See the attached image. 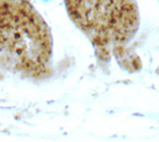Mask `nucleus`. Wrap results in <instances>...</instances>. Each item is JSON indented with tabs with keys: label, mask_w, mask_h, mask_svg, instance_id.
Masks as SVG:
<instances>
[{
	"label": "nucleus",
	"mask_w": 159,
	"mask_h": 142,
	"mask_svg": "<svg viewBox=\"0 0 159 142\" xmlns=\"http://www.w3.org/2000/svg\"><path fill=\"white\" fill-rule=\"evenodd\" d=\"M70 19L89 38L98 58L120 57L136 34L140 16L135 0H64Z\"/></svg>",
	"instance_id": "f257e3e1"
},
{
	"label": "nucleus",
	"mask_w": 159,
	"mask_h": 142,
	"mask_svg": "<svg viewBox=\"0 0 159 142\" xmlns=\"http://www.w3.org/2000/svg\"><path fill=\"white\" fill-rule=\"evenodd\" d=\"M4 49L27 72L41 70L48 62L50 29L28 0H0V51Z\"/></svg>",
	"instance_id": "f03ea898"
}]
</instances>
